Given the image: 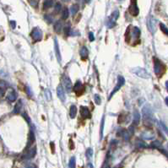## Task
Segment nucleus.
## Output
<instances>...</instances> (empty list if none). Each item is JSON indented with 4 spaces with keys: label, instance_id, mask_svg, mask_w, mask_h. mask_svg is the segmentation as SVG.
<instances>
[{
    "label": "nucleus",
    "instance_id": "nucleus-1",
    "mask_svg": "<svg viewBox=\"0 0 168 168\" xmlns=\"http://www.w3.org/2000/svg\"><path fill=\"white\" fill-rule=\"evenodd\" d=\"M142 114H143V118L144 123H151L153 119V112L149 105H146L142 109Z\"/></svg>",
    "mask_w": 168,
    "mask_h": 168
},
{
    "label": "nucleus",
    "instance_id": "nucleus-2",
    "mask_svg": "<svg viewBox=\"0 0 168 168\" xmlns=\"http://www.w3.org/2000/svg\"><path fill=\"white\" fill-rule=\"evenodd\" d=\"M132 72L134 74L137 75V76L142 78V79H145V80L150 79V73L144 68H134L132 69Z\"/></svg>",
    "mask_w": 168,
    "mask_h": 168
},
{
    "label": "nucleus",
    "instance_id": "nucleus-3",
    "mask_svg": "<svg viewBox=\"0 0 168 168\" xmlns=\"http://www.w3.org/2000/svg\"><path fill=\"white\" fill-rule=\"evenodd\" d=\"M154 71H155V74H157V75H160L164 72V69H165V66L164 64L162 63L160 60L156 57H154Z\"/></svg>",
    "mask_w": 168,
    "mask_h": 168
},
{
    "label": "nucleus",
    "instance_id": "nucleus-4",
    "mask_svg": "<svg viewBox=\"0 0 168 168\" xmlns=\"http://www.w3.org/2000/svg\"><path fill=\"white\" fill-rule=\"evenodd\" d=\"M124 84H125V79L122 76V75H118V77H117V85L115 86L114 89H113V91H112V93L110 94V96L108 99L110 100L111 98L113 96V95L116 93V92H117L118 91L120 90V88L122 87V86H123L124 85Z\"/></svg>",
    "mask_w": 168,
    "mask_h": 168
},
{
    "label": "nucleus",
    "instance_id": "nucleus-5",
    "mask_svg": "<svg viewBox=\"0 0 168 168\" xmlns=\"http://www.w3.org/2000/svg\"><path fill=\"white\" fill-rule=\"evenodd\" d=\"M156 24H157V20L153 16H150L147 20V25H148L149 31L152 34H155L156 31Z\"/></svg>",
    "mask_w": 168,
    "mask_h": 168
},
{
    "label": "nucleus",
    "instance_id": "nucleus-6",
    "mask_svg": "<svg viewBox=\"0 0 168 168\" xmlns=\"http://www.w3.org/2000/svg\"><path fill=\"white\" fill-rule=\"evenodd\" d=\"M31 36L34 42H41L42 39V32L38 27H35L31 33Z\"/></svg>",
    "mask_w": 168,
    "mask_h": 168
},
{
    "label": "nucleus",
    "instance_id": "nucleus-7",
    "mask_svg": "<svg viewBox=\"0 0 168 168\" xmlns=\"http://www.w3.org/2000/svg\"><path fill=\"white\" fill-rule=\"evenodd\" d=\"M62 81H63V87L66 90L67 92H71L72 91V82L69 77L67 76V75L63 74V78H62Z\"/></svg>",
    "mask_w": 168,
    "mask_h": 168
},
{
    "label": "nucleus",
    "instance_id": "nucleus-8",
    "mask_svg": "<svg viewBox=\"0 0 168 168\" xmlns=\"http://www.w3.org/2000/svg\"><path fill=\"white\" fill-rule=\"evenodd\" d=\"M129 11L130 14H132L133 16L138 15L140 10H139V8L137 6V0H131V5L129 6Z\"/></svg>",
    "mask_w": 168,
    "mask_h": 168
},
{
    "label": "nucleus",
    "instance_id": "nucleus-9",
    "mask_svg": "<svg viewBox=\"0 0 168 168\" xmlns=\"http://www.w3.org/2000/svg\"><path fill=\"white\" fill-rule=\"evenodd\" d=\"M57 94L59 99L62 101V102H65L66 101V95L64 92V89L62 85H58L57 88Z\"/></svg>",
    "mask_w": 168,
    "mask_h": 168
},
{
    "label": "nucleus",
    "instance_id": "nucleus-10",
    "mask_svg": "<svg viewBox=\"0 0 168 168\" xmlns=\"http://www.w3.org/2000/svg\"><path fill=\"white\" fill-rule=\"evenodd\" d=\"M54 51H55V55H56V57L58 63H61L62 61V57H61V53H60V50H59V46H58V42H57V39L55 38L54 39Z\"/></svg>",
    "mask_w": 168,
    "mask_h": 168
},
{
    "label": "nucleus",
    "instance_id": "nucleus-11",
    "mask_svg": "<svg viewBox=\"0 0 168 168\" xmlns=\"http://www.w3.org/2000/svg\"><path fill=\"white\" fill-rule=\"evenodd\" d=\"M80 115L82 116L83 118H85V119L91 117V114L87 106H80Z\"/></svg>",
    "mask_w": 168,
    "mask_h": 168
},
{
    "label": "nucleus",
    "instance_id": "nucleus-12",
    "mask_svg": "<svg viewBox=\"0 0 168 168\" xmlns=\"http://www.w3.org/2000/svg\"><path fill=\"white\" fill-rule=\"evenodd\" d=\"M74 91L75 93L78 95V96H80V95L84 92V86L80 81H77L76 82L75 85L74 86Z\"/></svg>",
    "mask_w": 168,
    "mask_h": 168
},
{
    "label": "nucleus",
    "instance_id": "nucleus-13",
    "mask_svg": "<svg viewBox=\"0 0 168 168\" xmlns=\"http://www.w3.org/2000/svg\"><path fill=\"white\" fill-rule=\"evenodd\" d=\"M36 154V147H33L31 150H29L27 153L25 155H24V159H26V160H30V159H32Z\"/></svg>",
    "mask_w": 168,
    "mask_h": 168
},
{
    "label": "nucleus",
    "instance_id": "nucleus-14",
    "mask_svg": "<svg viewBox=\"0 0 168 168\" xmlns=\"http://www.w3.org/2000/svg\"><path fill=\"white\" fill-rule=\"evenodd\" d=\"M117 134L118 136H121V137H123V139L125 141H128L130 138V134H129V132L127 131L125 129H120L119 131L117 133Z\"/></svg>",
    "mask_w": 168,
    "mask_h": 168
},
{
    "label": "nucleus",
    "instance_id": "nucleus-15",
    "mask_svg": "<svg viewBox=\"0 0 168 168\" xmlns=\"http://www.w3.org/2000/svg\"><path fill=\"white\" fill-rule=\"evenodd\" d=\"M35 142V134L33 132L32 129H31L30 133H29V136H28V144H27V149H29L31 147V145Z\"/></svg>",
    "mask_w": 168,
    "mask_h": 168
},
{
    "label": "nucleus",
    "instance_id": "nucleus-16",
    "mask_svg": "<svg viewBox=\"0 0 168 168\" xmlns=\"http://www.w3.org/2000/svg\"><path fill=\"white\" fill-rule=\"evenodd\" d=\"M80 54L81 57H82L83 59H85L88 57V55H89V51L88 49L86 48L85 47H82L80 48Z\"/></svg>",
    "mask_w": 168,
    "mask_h": 168
},
{
    "label": "nucleus",
    "instance_id": "nucleus-17",
    "mask_svg": "<svg viewBox=\"0 0 168 168\" xmlns=\"http://www.w3.org/2000/svg\"><path fill=\"white\" fill-rule=\"evenodd\" d=\"M21 107H22V101L21 100H19L18 102L15 104V106H14V111L13 112L14 114H19L20 112V110H21Z\"/></svg>",
    "mask_w": 168,
    "mask_h": 168
},
{
    "label": "nucleus",
    "instance_id": "nucleus-18",
    "mask_svg": "<svg viewBox=\"0 0 168 168\" xmlns=\"http://www.w3.org/2000/svg\"><path fill=\"white\" fill-rule=\"evenodd\" d=\"M17 97H18V95H17L16 92L14 91H11L8 94L7 99L9 101H14L17 99Z\"/></svg>",
    "mask_w": 168,
    "mask_h": 168
},
{
    "label": "nucleus",
    "instance_id": "nucleus-19",
    "mask_svg": "<svg viewBox=\"0 0 168 168\" xmlns=\"http://www.w3.org/2000/svg\"><path fill=\"white\" fill-rule=\"evenodd\" d=\"M69 115H70L71 118H74L77 115V107L76 106L72 105L70 106V110H69Z\"/></svg>",
    "mask_w": 168,
    "mask_h": 168
},
{
    "label": "nucleus",
    "instance_id": "nucleus-20",
    "mask_svg": "<svg viewBox=\"0 0 168 168\" xmlns=\"http://www.w3.org/2000/svg\"><path fill=\"white\" fill-rule=\"evenodd\" d=\"M140 120V114L137 110L134 112V125H138Z\"/></svg>",
    "mask_w": 168,
    "mask_h": 168
},
{
    "label": "nucleus",
    "instance_id": "nucleus-21",
    "mask_svg": "<svg viewBox=\"0 0 168 168\" xmlns=\"http://www.w3.org/2000/svg\"><path fill=\"white\" fill-rule=\"evenodd\" d=\"M62 27H63L62 21H61V20H57L54 25V31H56L57 33H59L60 31H62Z\"/></svg>",
    "mask_w": 168,
    "mask_h": 168
},
{
    "label": "nucleus",
    "instance_id": "nucleus-22",
    "mask_svg": "<svg viewBox=\"0 0 168 168\" xmlns=\"http://www.w3.org/2000/svg\"><path fill=\"white\" fill-rule=\"evenodd\" d=\"M141 137L145 140H152L155 138V136L153 134H150V132H144L143 134H141Z\"/></svg>",
    "mask_w": 168,
    "mask_h": 168
},
{
    "label": "nucleus",
    "instance_id": "nucleus-23",
    "mask_svg": "<svg viewBox=\"0 0 168 168\" xmlns=\"http://www.w3.org/2000/svg\"><path fill=\"white\" fill-rule=\"evenodd\" d=\"M53 0H45L44 3H43V8H44V9H47V8L53 6Z\"/></svg>",
    "mask_w": 168,
    "mask_h": 168
},
{
    "label": "nucleus",
    "instance_id": "nucleus-24",
    "mask_svg": "<svg viewBox=\"0 0 168 168\" xmlns=\"http://www.w3.org/2000/svg\"><path fill=\"white\" fill-rule=\"evenodd\" d=\"M132 35H133V36L135 37V38H139L140 36V30L138 27H134L133 29Z\"/></svg>",
    "mask_w": 168,
    "mask_h": 168
},
{
    "label": "nucleus",
    "instance_id": "nucleus-25",
    "mask_svg": "<svg viewBox=\"0 0 168 168\" xmlns=\"http://www.w3.org/2000/svg\"><path fill=\"white\" fill-rule=\"evenodd\" d=\"M161 145V143L160 141L158 140H155V141H153L151 144H150V148H153V149H156V148H160Z\"/></svg>",
    "mask_w": 168,
    "mask_h": 168
},
{
    "label": "nucleus",
    "instance_id": "nucleus-26",
    "mask_svg": "<svg viewBox=\"0 0 168 168\" xmlns=\"http://www.w3.org/2000/svg\"><path fill=\"white\" fill-rule=\"evenodd\" d=\"M106 25H107V27H108V28H112V27H114L115 25H116V20L112 19V17H110L109 19H108V21L106 22Z\"/></svg>",
    "mask_w": 168,
    "mask_h": 168
},
{
    "label": "nucleus",
    "instance_id": "nucleus-27",
    "mask_svg": "<svg viewBox=\"0 0 168 168\" xmlns=\"http://www.w3.org/2000/svg\"><path fill=\"white\" fill-rule=\"evenodd\" d=\"M69 16V12H68V9L67 8H64L63 10V13H62V19H67Z\"/></svg>",
    "mask_w": 168,
    "mask_h": 168
},
{
    "label": "nucleus",
    "instance_id": "nucleus-28",
    "mask_svg": "<svg viewBox=\"0 0 168 168\" xmlns=\"http://www.w3.org/2000/svg\"><path fill=\"white\" fill-rule=\"evenodd\" d=\"M75 166H76V159H75L74 156L70 158L69 160V163H68V167L70 168H74Z\"/></svg>",
    "mask_w": 168,
    "mask_h": 168
},
{
    "label": "nucleus",
    "instance_id": "nucleus-29",
    "mask_svg": "<svg viewBox=\"0 0 168 168\" xmlns=\"http://www.w3.org/2000/svg\"><path fill=\"white\" fill-rule=\"evenodd\" d=\"M79 9H80L79 5H78V4H74L73 6L71 7V13H72V14H73V15H75V14L78 13Z\"/></svg>",
    "mask_w": 168,
    "mask_h": 168
},
{
    "label": "nucleus",
    "instance_id": "nucleus-30",
    "mask_svg": "<svg viewBox=\"0 0 168 168\" xmlns=\"http://www.w3.org/2000/svg\"><path fill=\"white\" fill-rule=\"evenodd\" d=\"M104 121H105V118H102V121H101V130H100V137L101 140L103 138V130H104Z\"/></svg>",
    "mask_w": 168,
    "mask_h": 168
},
{
    "label": "nucleus",
    "instance_id": "nucleus-31",
    "mask_svg": "<svg viewBox=\"0 0 168 168\" xmlns=\"http://www.w3.org/2000/svg\"><path fill=\"white\" fill-rule=\"evenodd\" d=\"M44 19H45V20H46V21H47V23H49V24H51V23L53 21V16L50 15V14H46V15L44 16Z\"/></svg>",
    "mask_w": 168,
    "mask_h": 168
},
{
    "label": "nucleus",
    "instance_id": "nucleus-32",
    "mask_svg": "<svg viewBox=\"0 0 168 168\" xmlns=\"http://www.w3.org/2000/svg\"><path fill=\"white\" fill-rule=\"evenodd\" d=\"M94 99H95V103L96 105H100L101 102V96L98 94H95V96H94Z\"/></svg>",
    "mask_w": 168,
    "mask_h": 168
},
{
    "label": "nucleus",
    "instance_id": "nucleus-33",
    "mask_svg": "<svg viewBox=\"0 0 168 168\" xmlns=\"http://www.w3.org/2000/svg\"><path fill=\"white\" fill-rule=\"evenodd\" d=\"M61 9H62V6H61V4H59V3H57V4H56V5H55L54 13L55 14H58Z\"/></svg>",
    "mask_w": 168,
    "mask_h": 168
},
{
    "label": "nucleus",
    "instance_id": "nucleus-34",
    "mask_svg": "<svg viewBox=\"0 0 168 168\" xmlns=\"http://www.w3.org/2000/svg\"><path fill=\"white\" fill-rule=\"evenodd\" d=\"M160 27H161V31L163 32L164 34H166V35H167L168 34V31H167V28H166V26L163 23H161L160 24Z\"/></svg>",
    "mask_w": 168,
    "mask_h": 168
},
{
    "label": "nucleus",
    "instance_id": "nucleus-35",
    "mask_svg": "<svg viewBox=\"0 0 168 168\" xmlns=\"http://www.w3.org/2000/svg\"><path fill=\"white\" fill-rule=\"evenodd\" d=\"M159 126H160V128L163 130L166 134H167V127L165 125L164 123H162V122H159Z\"/></svg>",
    "mask_w": 168,
    "mask_h": 168
},
{
    "label": "nucleus",
    "instance_id": "nucleus-36",
    "mask_svg": "<svg viewBox=\"0 0 168 168\" xmlns=\"http://www.w3.org/2000/svg\"><path fill=\"white\" fill-rule=\"evenodd\" d=\"M118 16H119V11H118L117 9H116L113 13L112 14V15H111V17L113 19H117V18H118Z\"/></svg>",
    "mask_w": 168,
    "mask_h": 168
},
{
    "label": "nucleus",
    "instance_id": "nucleus-37",
    "mask_svg": "<svg viewBox=\"0 0 168 168\" xmlns=\"http://www.w3.org/2000/svg\"><path fill=\"white\" fill-rule=\"evenodd\" d=\"M137 145H138L139 148H144V147H146V144L142 140H138L137 141Z\"/></svg>",
    "mask_w": 168,
    "mask_h": 168
},
{
    "label": "nucleus",
    "instance_id": "nucleus-38",
    "mask_svg": "<svg viewBox=\"0 0 168 168\" xmlns=\"http://www.w3.org/2000/svg\"><path fill=\"white\" fill-rule=\"evenodd\" d=\"M85 155H86V156H87L88 158H91V156L93 155V150H92L91 148L87 149V150H86Z\"/></svg>",
    "mask_w": 168,
    "mask_h": 168
},
{
    "label": "nucleus",
    "instance_id": "nucleus-39",
    "mask_svg": "<svg viewBox=\"0 0 168 168\" xmlns=\"http://www.w3.org/2000/svg\"><path fill=\"white\" fill-rule=\"evenodd\" d=\"M45 95H46V97L48 101H50L52 99V96H51V92L49 90H46L45 91Z\"/></svg>",
    "mask_w": 168,
    "mask_h": 168
},
{
    "label": "nucleus",
    "instance_id": "nucleus-40",
    "mask_svg": "<svg viewBox=\"0 0 168 168\" xmlns=\"http://www.w3.org/2000/svg\"><path fill=\"white\" fill-rule=\"evenodd\" d=\"M7 83L5 82L4 80H0V88H3V89H6L7 88Z\"/></svg>",
    "mask_w": 168,
    "mask_h": 168
},
{
    "label": "nucleus",
    "instance_id": "nucleus-41",
    "mask_svg": "<svg viewBox=\"0 0 168 168\" xmlns=\"http://www.w3.org/2000/svg\"><path fill=\"white\" fill-rule=\"evenodd\" d=\"M129 134L130 135H133L134 134V125H131L129 127Z\"/></svg>",
    "mask_w": 168,
    "mask_h": 168
},
{
    "label": "nucleus",
    "instance_id": "nucleus-42",
    "mask_svg": "<svg viewBox=\"0 0 168 168\" xmlns=\"http://www.w3.org/2000/svg\"><path fill=\"white\" fill-rule=\"evenodd\" d=\"M69 33H70V27L69 26L64 27V34L66 35V36H68Z\"/></svg>",
    "mask_w": 168,
    "mask_h": 168
},
{
    "label": "nucleus",
    "instance_id": "nucleus-43",
    "mask_svg": "<svg viewBox=\"0 0 168 168\" xmlns=\"http://www.w3.org/2000/svg\"><path fill=\"white\" fill-rule=\"evenodd\" d=\"M23 117H24L25 118V120H26V122L28 123H31V118L28 117V115L26 114V113H23Z\"/></svg>",
    "mask_w": 168,
    "mask_h": 168
},
{
    "label": "nucleus",
    "instance_id": "nucleus-44",
    "mask_svg": "<svg viewBox=\"0 0 168 168\" xmlns=\"http://www.w3.org/2000/svg\"><path fill=\"white\" fill-rule=\"evenodd\" d=\"M89 39H90V41H91V42H94L95 36H94L93 32H90V33H89Z\"/></svg>",
    "mask_w": 168,
    "mask_h": 168
},
{
    "label": "nucleus",
    "instance_id": "nucleus-45",
    "mask_svg": "<svg viewBox=\"0 0 168 168\" xmlns=\"http://www.w3.org/2000/svg\"><path fill=\"white\" fill-rule=\"evenodd\" d=\"M117 142L116 140H112L111 143H110V146H111V148H113V147H115L116 145H117Z\"/></svg>",
    "mask_w": 168,
    "mask_h": 168
},
{
    "label": "nucleus",
    "instance_id": "nucleus-46",
    "mask_svg": "<svg viewBox=\"0 0 168 168\" xmlns=\"http://www.w3.org/2000/svg\"><path fill=\"white\" fill-rule=\"evenodd\" d=\"M74 142L72 140H69V149L70 150H74Z\"/></svg>",
    "mask_w": 168,
    "mask_h": 168
},
{
    "label": "nucleus",
    "instance_id": "nucleus-47",
    "mask_svg": "<svg viewBox=\"0 0 168 168\" xmlns=\"http://www.w3.org/2000/svg\"><path fill=\"white\" fill-rule=\"evenodd\" d=\"M4 93H5V89L0 88V98L4 96Z\"/></svg>",
    "mask_w": 168,
    "mask_h": 168
},
{
    "label": "nucleus",
    "instance_id": "nucleus-48",
    "mask_svg": "<svg viewBox=\"0 0 168 168\" xmlns=\"http://www.w3.org/2000/svg\"><path fill=\"white\" fill-rule=\"evenodd\" d=\"M10 25H11V27H12V29H14L16 26V22L14 21V20H11L10 21Z\"/></svg>",
    "mask_w": 168,
    "mask_h": 168
},
{
    "label": "nucleus",
    "instance_id": "nucleus-49",
    "mask_svg": "<svg viewBox=\"0 0 168 168\" xmlns=\"http://www.w3.org/2000/svg\"><path fill=\"white\" fill-rule=\"evenodd\" d=\"M26 93H27L29 95H30V96H31V95H32V92H31L30 87H26Z\"/></svg>",
    "mask_w": 168,
    "mask_h": 168
},
{
    "label": "nucleus",
    "instance_id": "nucleus-50",
    "mask_svg": "<svg viewBox=\"0 0 168 168\" xmlns=\"http://www.w3.org/2000/svg\"><path fill=\"white\" fill-rule=\"evenodd\" d=\"M123 115H119V117H118V120H117L118 123H122V120H123Z\"/></svg>",
    "mask_w": 168,
    "mask_h": 168
},
{
    "label": "nucleus",
    "instance_id": "nucleus-51",
    "mask_svg": "<svg viewBox=\"0 0 168 168\" xmlns=\"http://www.w3.org/2000/svg\"><path fill=\"white\" fill-rule=\"evenodd\" d=\"M50 145H51V149H52V152H53V153H54V150H55V146H54V144L53 143V142H52V143H51V144H50Z\"/></svg>",
    "mask_w": 168,
    "mask_h": 168
},
{
    "label": "nucleus",
    "instance_id": "nucleus-52",
    "mask_svg": "<svg viewBox=\"0 0 168 168\" xmlns=\"http://www.w3.org/2000/svg\"><path fill=\"white\" fill-rule=\"evenodd\" d=\"M160 150L161 151V153H163V154H165V155H166V156L167 155V153H166V150Z\"/></svg>",
    "mask_w": 168,
    "mask_h": 168
},
{
    "label": "nucleus",
    "instance_id": "nucleus-53",
    "mask_svg": "<svg viewBox=\"0 0 168 168\" xmlns=\"http://www.w3.org/2000/svg\"><path fill=\"white\" fill-rule=\"evenodd\" d=\"M85 1V0H77V2H79V3H83Z\"/></svg>",
    "mask_w": 168,
    "mask_h": 168
},
{
    "label": "nucleus",
    "instance_id": "nucleus-54",
    "mask_svg": "<svg viewBox=\"0 0 168 168\" xmlns=\"http://www.w3.org/2000/svg\"><path fill=\"white\" fill-rule=\"evenodd\" d=\"M166 105H168V98L167 97L166 98Z\"/></svg>",
    "mask_w": 168,
    "mask_h": 168
},
{
    "label": "nucleus",
    "instance_id": "nucleus-55",
    "mask_svg": "<svg viewBox=\"0 0 168 168\" xmlns=\"http://www.w3.org/2000/svg\"><path fill=\"white\" fill-rule=\"evenodd\" d=\"M88 167H93V166H92L91 164H88V166H87Z\"/></svg>",
    "mask_w": 168,
    "mask_h": 168
},
{
    "label": "nucleus",
    "instance_id": "nucleus-56",
    "mask_svg": "<svg viewBox=\"0 0 168 168\" xmlns=\"http://www.w3.org/2000/svg\"><path fill=\"white\" fill-rule=\"evenodd\" d=\"M166 89H168V82H167V81L166 82Z\"/></svg>",
    "mask_w": 168,
    "mask_h": 168
},
{
    "label": "nucleus",
    "instance_id": "nucleus-57",
    "mask_svg": "<svg viewBox=\"0 0 168 168\" xmlns=\"http://www.w3.org/2000/svg\"><path fill=\"white\" fill-rule=\"evenodd\" d=\"M62 1H63V2H68V1H70V0H62Z\"/></svg>",
    "mask_w": 168,
    "mask_h": 168
},
{
    "label": "nucleus",
    "instance_id": "nucleus-58",
    "mask_svg": "<svg viewBox=\"0 0 168 168\" xmlns=\"http://www.w3.org/2000/svg\"><path fill=\"white\" fill-rule=\"evenodd\" d=\"M119 1H122V0H119Z\"/></svg>",
    "mask_w": 168,
    "mask_h": 168
}]
</instances>
